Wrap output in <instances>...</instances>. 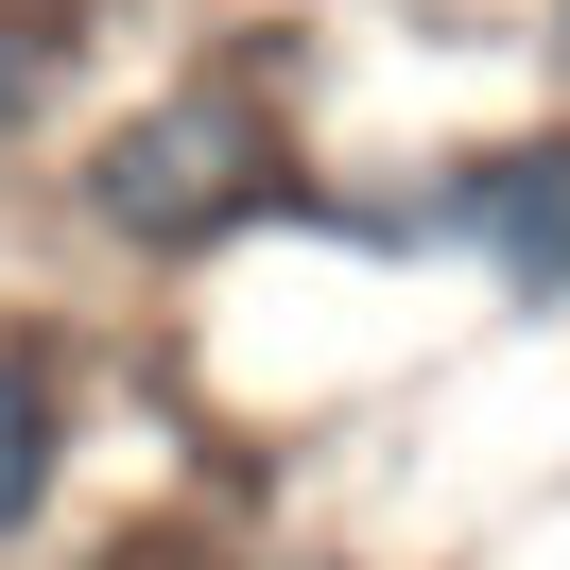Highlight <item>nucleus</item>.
I'll list each match as a JSON object with an SVG mask.
<instances>
[{"label": "nucleus", "instance_id": "nucleus-1", "mask_svg": "<svg viewBox=\"0 0 570 570\" xmlns=\"http://www.w3.org/2000/svg\"><path fill=\"white\" fill-rule=\"evenodd\" d=\"M259 174H277V139H259V105H225V87H190V105H156V121H121L105 139V174H87V208L121 225V243H208V225H243L259 208Z\"/></svg>", "mask_w": 570, "mask_h": 570}, {"label": "nucleus", "instance_id": "nucleus-2", "mask_svg": "<svg viewBox=\"0 0 570 570\" xmlns=\"http://www.w3.org/2000/svg\"><path fill=\"white\" fill-rule=\"evenodd\" d=\"M450 208H466V243H484L519 294H570V139H535V156H484V174H466Z\"/></svg>", "mask_w": 570, "mask_h": 570}, {"label": "nucleus", "instance_id": "nucleus-3", "mask_svg": "<svg viewBox=\"0 0 570 570\" xmlns=\"http://www.w3.org/2000/svg\"><path fill=\"white\" fill-rule=\"evenodd\" d=\"M36 501H52V381L0 363V519H36Z\"/></svg>", "mask_w": 570, "mask_h": 570}, {"label": "nucleus", "instance_id": "nucleus-4", "mask_svg": "<svg viewBox=\"0 0 570 570\" xmlns=\"http://www.w3.org/2000/svg\"><path fill=\"white\" fill-rule=\"evenodd\" d=\"M18 105H36V52H18V36H0V139H18Z\"/></svg>", "mask_w": 570, "mask_h": 570}, {"label": "nucleus", "instance_id": "nucleus-5", "mask_svg": "<svg viewBox=\"0 0 570 570\" xmlns=\"http://www.w3.org/2000/svg\"><path fill=\"white\" fill-rule=\"evenodd\" d=\"M553 52H570V36H553Z\"/></svg>", "mask_w": 570, "mask_h": 570}]
</instances>
